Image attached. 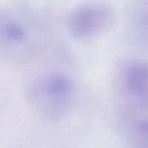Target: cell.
Segmentation results:
<instances>
[{"mask_svg": "<svg viewBox=\"0 0 148 148\" xmlns=\"http://www.w3.org/2000/svg\"><path fill=\"white\" fill-rule=\"evenodd\" d=\"M39 13L25 3H10L0 9V50L11 56L33 52L47 36Z\"/></svg>", "mask_w": 148, "mask_h": 148, "instance_id": "6da1fadb", "label": "cell"}, {"mask_svg": "<svg viewBox=\"0 0 148 148\" xmlns=\"http://www.w3.org/2000/svg\"><path fill=\"white\" fill-rule=\"evenodd\" d=\"M115 12L101 0L84 1L73 7L66 17V29L78 41H89L106 33L113 25Z\"/></svg>", "mask_w": 148, "mask_h": 148, "instance_id": "7a4b0ae2", "label": "cell"}, {"mask_svg": "<svg viewBox=\"0 0 148 148\" xmlns=\"http://www.w3.org/2000/svg\"><path fill=\"white\" fill-rule=\"evenodd\" d=\"M72 80L61 73H50L38 78L30 95L33 104L43 112L51 113L67 103L73 94Z\"/></svg>", "mask_w": 148, "mask_h": 148, "instance_id": "3957f363", "label": "cell"}, {"mask_svg": "<svg viewBox=\"0 0 148 148\" xmlns=\"http://www.w3.org/2000/svg\"><path fill=\"white\" fill-rule=\"evenodd\" d=\"M122 81L128 96L140 105L148 106V61L128 62L124 68Z\"/></svg>", "mask_w": 148, "mask_h": 148, "instance_id": "277c9868", "label": "cell"}, {"mask_svg": "<svg viewBox=\"0 0 148 148\" xmlns=\"http://www.w3.org/2000/svg\"><path fill=\"white\" fill-rule=\"evenodd\" d=\"M130 27L133 35L148 45V0H135L129 10Z\"/></svg>", "mask_w": 148, "mask_h": 148, "instance_id": "5b68a950", "label": "cell"}, {"mask_svg": "<svg viewBox=\"0 0 148 148\" xmlns=\"http://www.w3.org/2000/svg\"><path fill=\"white\" fill-rule=\"evenodd\" d=\"M137 134L145 144L148 145V121H143L138 126Z\"/></svg>", "mask_w": 148, "mask_h": 148, "instance_id": "8992f818", "label": "cell"}]
</instances>
